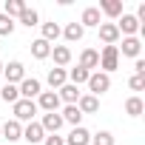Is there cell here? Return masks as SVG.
<instances>
[{"label":"cell","mask_w":145,"mask_h":145,"mask_svg":"<svg viewBox=\"0 0 145 145\" xmlns=\"http://www.w3.org/2000/svg\"><path fill=\"white\" fill-rule=\"evenodd\" d=\"M57 97H60V103H65V105H77V100H80V88L71 86V83H65L63 88H57Z\"/></svg>","instance_id":"cell-15"},{"label":"cell","mask_w":145,"mask_h":145,"mask_svg":"<svg viewBox=\"0 0 145 145\" xmlns=\"http://www.w3.org/2000/svg\"><path fill=\"white\" fill-rule=\"evenodd\" d=\"M83 34H86V29H83L77 20H74V23H68V26L63 29V37H65L68 43H80V40H83Z\"/></svg>","instance_id":"cell-20"},{"label":"cell","mask_w":145,"mask_h":145,"mask_svg":"<svg viewBox=\"0 0 145 145\" xmlns=\"http://www.w3.org/2000/svg\"><path fill=\"white\" fill-rule=\"evenodd\" d=\"M97 29H100V40H103L105 46H117V40H120L117 23H100Z\"/></svg>","instance_id":"cell-12"},{"label":"cell","mask_w":145,"mask_h":145,"mask_svg":"<svg viewBox=\"0 0 145 145\" xmlns=\"http://www.w3.org/2000/svg\"><path fill=\"white\" fill-rule=\"evenodd\" d=\"M97 9H100V14H105V17H111V20H120V14H122V0H103Z\"/></svg>","instance_id":"cell-13"},{"label":"cell","mask_w":145,"mask_h":145,"mask_svg":"<svg viewBox=\"0 0 145 145\" xmlns=\"http://www.w3.org/2000/svg\"><path fill=\"white\" fill-rule=\"evenodd\" d=\"M43 145H65V139H63L60 134H46V139H43Z\"/></svg>","instance_id":"cell-32"},{"label":"cell","mask_w":145,"mask_h":145,"mask_svg":"<svg viewBox=\"0 0 145 145\" xmlns=\"http://www.w3.org/2000/svg\"><path fill=\"white\" fill-rule=\"evenodd\" d=\"M46 83L51 86V91H54V88H63V86L68 83V71H65V68H48Z\"/></svg>","instance_id":"cell-14"},{"label":"cell","mask_w":145,"mask_h":145,"mask_svg":"<svg viewBox=\"0 0 145 145\" xmlns=\"http://www.w3.org/2000/svg\"><path fill=\"white\" fill-rule=\"evenodd\" d=\"M14 26H17V23H14L12 17H6L3 12H0V37H9V34L14 31Z\"/></svg>","instance_id":"cell-30"},{"label":"cell","mask_w":145,"mask_h":145,"mask_svg":"<svg viewBox=\"0 0 145 145\" xmlns=\"http://www.w3.org/2000/svg\"><path fill=\"white\" fill-rule=\"evenodd\" d=\"M134 74L145 77V60H142V57H137V60H134Z\"/></svg>","instance_id":"cell-33"},{"label":"cell","mask_w":145,"mask_h":145,"mask_svg":"<svg viewBox=\"0 0 145 145\" xmlns=\"http://www.w3.org/2000/svg\"><path fill=\"white\" fill-rule=\"evenodd\" d=\"M60 34H63V29H60L54 20H51V23H43V40H46V43H54Z\"/></svg>","instance_id":"cell-27"},{"label":"cell","mask_w":145,"mask_h":145,"mask_svg":"<svg viewBox=\"0 0 145 145\" xmlns=\"http://www.w3.org/2000/svg\"><path fill=\"white\" fill-rule=\"evenodd\" d=\"M23 139H26V142H31V145H37V142H43V139H46V131L40 128V122H29V125L23 128Z\"/></svg>","instance_id":"cell-16"},{"label":"cell","mask_w":145,"mask_h":145,"mask_svg":"<svg viewBox=\"0 0 145 145\" xmlns=\"http://www.w3.org/2000/svg\"><path fill=\"white\" fill-rule=\"evenodd\" d=\"M77 65L86 68V71H97V68H100V51H94V48H83Z\"/></svg>","instance_id":"cell-9"},{"label":"cell","mask_w":145,"mask_h":145,"mask_svg":"<svg viewBox=\"0 0 145 145\" xmlns=\"http://www.w3.org/2000/svg\"><path fill=\"white\" fill-rule=\"evenodd\" d=\"M120 48V54L122 57H139V51H142V40L139 37H122V46H117Z\"/></svg>","instance_id":"cell-7"},{"label":"cell","mask_w":145,"mask_h":145,"mask_svg":"<svg viewBox=\"0 0 145 145\" xmlns=\"http://www.w3.org/2000/svg\"><path fill=\"white\" fill-rule=\"evenodd\" d=\"M3 77H6V83H9V86L23 83V80H26V65H23L20 60H12L9 65H3Z\"/></svg>","instance_id":"cell-4"},{"label":"cell","mask_w":145,"mask_h":145,"mask_svg":"<svg viewBox=\"0 0 145 145\" xmlns=\"http://www.w3.org/2000/svg\"><path fill=\"white\" fill-rule=\"evenodd\" d=\"M65 145H91V134H88V128H83V125L71 128V134L65 137Z\"/></svg>","instance_id":"cell-11"},{"label":"cell","mask_w":145,"mask_h":145,"mask_svg":"<svg viewBox=\"0 0 145 145\" xmlns=\"http://www.w3.org/2000/svg\"><path fill=\"white\" fill-rule=\"evenodd\" d=\"M77 108H80V114H97V108H100V97L80 94V100H77Z\"/></svg>","instance_id":"cell-19"},{"label":"cell","mask_w":145,"mask_h":145,"mask_svg":"<svg viewBox=\"0 0 145 145\" xmlns=\"http://www.w3.org/2000/svg\"><path fill=\"white\" fill-rule=\"evenodd\" d=\"M88 77H91V71H86V68H80V65L68 71V80H71V86H77V88H80L83 83H88Z\"/></svg>","instance_id":"cell-26"},{"label":"cell","mask_w":145,"mask_h":145,"mask_svg":"<svg viewBox=\"0 0 145 145\" xmlns=\"http://www.w3.org/2000/svg\"><path fill=\"white\" fill-rule=\"evenodd\" d=\"M91 145H117V142H114L111 131H97V134H91Z\"/></svg>","instance_id":"cell-29"},{"label":"cell","mask_w":145,"mask_h":145,"mask_svg":"<svg viewBox=\"0 0 145 145\" xmlns=\"http://www.w3.org/2000/svg\"><path fill=\"white\" fill-rule=\"evenodd\" d=\"M0 100L3 103H9V105H14L17 100H20V91H17V86H0Z\"/></svg>","instance_id":"cell-25"},{"label":"cell","mask_w":145,"mask_h":145,"mask_svg":"<svg viewBox=\"0 0 145 145\" xmlns=\"http://www.w3.org/2000/svg\"><path fill=\"white\" fill-rule=\"evenodd\" d=\"M60 117H63V122H68V125H74V128H77V125L83 122V114H80V108H77V105H65Z\"/></svg>","instance_id":"cell-22"},{"label":"cell","mask_w":145,"mask_h":145,"mask_svg":"<svg viewBox=\"0 0 145 145\" xmlns=\"http://www.w3.org/2000/svg\"><path fill=\"white\" fill-rule=\"evenodd\" d=\"M0 137H6L9 142H17V139H23V125L17 120H9V122L0 125Z\"/></svg>","instance_id":"cell-8"},{"label":"cell","mask_w":145,"mask_h":145,"mask_svg":"<svg viewBox=\"0 0 145 145\" xmlns=\"http://www.w3.org/2000/svg\"><path fill=\"white\" fill-rule=\"evenodd\" d=\"M128 86H131V91H142V88H145V77H139V74H134V77L128 80Z\"/></svg>","instance_id":"cell-31"},{"label":"cell","mask_w":145,"mask_h":145,"mask_svg":"<svg viewBox=\"0 0 145 145\" xmlns=\"http://www.w3.org/2000/svg\"><path fill=\"white\" fill-rule=\"evenodd\" d=\"M17 91H20V100H34V97H40L43 83H40L37 77H26V80L17 86Z\"/></svg>","instance_id":"cell-5"},{"label":"cell","mask_w":145,"mask_h":145,"mask_svg":"<svg viewBox=\"0 0 145 145\" xmlns=\"http://www.w3.org/2000/svg\"><path fill=\"white\" fill-rule=\"evenodd\" d=\"M34 103H37V111H46V114H51V111H57L63 105L60 97H57V91H40V97Z\"/></svg>","instance_id":"cell-6"},{"label":"cell","mask_w":145,"mask_h":145,"mask_svg":"<svg viewBox=\"0 0 145 145\" xmlns=\"http://www.w3.org/2000/svg\"><path fill=\"white\" fill-rule=\"evenodd\" d=\"M48 54H51V43H46L43 37H37V40L31 43V57H34V60H46Z\"/></svg>","instance_id":"cell-21"},{"label":"cell","mask_w":145,"mask_h":145,"mask_svg":"<svg viewBox=\"0 0 145 145\" xmlns=\"http://www.w3.org/2000/svg\"><path fill=\"white\" fill-rule=\"evenodd\" d=\"M0 77H3V63H0Z\"/></svg>","instance_id":"cell-34"},{"label":"cell","mask_w":145,"mask_h":145,"mask_svg":"<svg viewBox=\"0 0 145 145\" xmlns=\"http://www.w3.org/2000/svg\"><path fill=\"white\" fill-rule=\"evenodd\" d=\"M48 57H54L57 68H65V65L71 63V48H68V46H51V54H48Z\"/></svg>","instance_id":"cell-18"},{"label":"cell","mask_w":145,"mask_h":145,"mask_svg":"<svg viewBox=\"0 0 145 145\" xmlns=\"http://www.w3.org/2000/svg\"><path fill=\"white\" fill-rule=\"evenodd\" d=\"M63 125H65V122H63V117H60L57 111H51V114H43V120H40V128H43L46 134H57Z\"/></svg>","instance_id":"cell-10"},{"label":"cell","mask_w":145,"mask_h":145,"mask_svg":"<svg viewBox=\"0 0 145 145\" xmlns=\"http://www.w3.org/2000/svg\"><path fill=\"white\" fill-rule=\"evenodd\" d=\"M12 111H14V120H17V122H34V117H37V103H34V100H17V103L12 105Z\"/></svg>","instance_id":"cell-2"},{"label":"cell","mask_w":145,"mask_h":145,"mask_svg":"<svg viewBox=\"0 0 145 145\" xmlns=\"http://www.w3.org/2000/svg\"><path fill=\"white\" fill-rule=\"evenodd\" d=\"M142 111H145V105H142L139 97H128V100H125V114H128V117H139Z\"/></svg>","instance_id":"cell-28"},{"label":"cell","mask_w":145,"mask_h":145,"mask_svg":"<svg viewBox=\"0 0 145 145\" xmlns=\"http://www.w3.org/2000/svg\"><path fill=\"white\" fill-rule=\"evenodd\" d=\"M26 9V3H23V0H6V3H3V14L6 17H20V12Z\"/></svg>","instance_id":"cell-24"},{"label":"cell","mask_w":145,"mask_h":145,"mask_svg":"<svg viewBox=\"0 0 145 145\" xmlns=\"http://www.w3.org/2000/svg\"><path fill=\"white\" fill-rule=\"evenodd\" d=\"M17 20H20L23 26H29V29H31V26H40V14H37V9H31V6H26Z\"/></svg>","instance_id":"cell-23"},{"label":"cell","mask_w":145,"mask_h":145,"mask_svg":"<svg viewBox=\"0 0 145 145\" xmlns=\"http://www.w3.org/2000/svg\"><path fill=\"white\" fill-rule=\"evenodd\" d=\"M117 68H120V48L117 46H103V51H100V68L97 71H103V74L111 77V71H117Z\"/></svg>","instance_id":"cell-1"},{"label":"cell","mask_w":145,"mask_h":145,"mask_svg":"<svg viewBox=\"0 0 145 145\" xmlns=\"http://www.w3.org/2000/svg\"><path fill=\"white\" fill-rule=\"evenodd\" d=\"M80 26H83V29H97V26H100V9H97V6H88V9H83Z\"/></svg>","instance_id":"cell-17"},{"label":"cell","mask_w":145,"mask_h":145,"mask_svg":"<svg viewBox=\"0 0 145 145\" xmlns=\"http://www.w3.org/2000/svg\"><path fill=\"white\" fill-rule=\"evenodd\" d=\"M88 91H91V97H100V94H105L108 88H111V77L108 74H103V71H91V77H88Z\"/></svg>","instance_id":"cell-3"}]
</instances>
